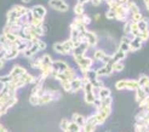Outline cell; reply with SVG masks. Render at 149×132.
<instances>
[{"mask_svg":"<svg viewBox=\"0 0 149 132\" xmlns=\"http://www.w3.org/2000/svg\"><path fill=\"white\" fill-rule=\"evenodd\" d=\"M114 86H115V90H118V91H123V90L136 91V89L139 87L137 79L136 80H133V79H120L115 83Z\"/></svg>","mask_w":149,"mask_h":132,"instance_id":"1","label":"cell"},{"mask_svg":"<svg viewBox=\"0 0 149 132\" xmlns=\"http://www.w3.org/2000/svg\"><path fill=\"white\" fill-rule=\"evenodd\" d=\"M73 60L78 64V67L80 68L81 73H84L88 69L92 68V65L95 63V60L92 57H87L86 55H79V56H73Z\"/></svg>","mask_w":149,"mask_h":132,"instance_id":"2","label":"cell"},{"mask_svg":"<svg viewBox=\"0 0 149 132\" xmlns=\"http://www.w3.org/2000/svg\"><path fill=\"white\" fill-rule=\"evenodd\" d=\"M49 5L58 12H67L69 10V5L65 0H49Z\"/></svg>","mask_w":149,"mask_h":132,"instance_id":"3","label":"cell"},{"mask_svg":"<svg viewBox=\"0 0 149 132\" xmlns=\"http://www.w3.org/2000/svg\"><path fill=\"white\" fill-rule=\"evenodd\" d=\"M113 63L114 61H110L106 64H102L100 68L96 69V73H97V76L101 78V76H110L113 74Z\"/></svg>","mask_w":149,"mask_h":132,"instance_id":"4","label":"cell"},{"mask_svg":"<svg viewBox=\"0 0 149 132\" xmlns=\"http://www.w3.org/2000/svg\"><path fill=\"white\" fill-rule=\"evenodd\" d=\"M29 10H31L33 17L39 18V19H44V18L46 17V13H47L46 9H45V7H44L42 5H35V6L31 7Z\"/></svg>","mask_w":149,"mask_h":132,"instance_id":"5","label":"cell"},{"mask_svg":"<svg viewBox=\"0 0 149 132\" xmlns=\"http://www.w3.org/2000/svg\"><path fill=\"white\" fill-rule=\"evenodd\" d=\"M84 39L88 42V45H90L91 49L92 47H96V46L98 45V36H97V34H96L93 31H87L84 34V36H83V40Z\"/></svg>","mask_w":149,"mask_h":132,"instance_id":"6","label":"cell"},{"mask_svg":"<svg viewBox=\"0 0 149 132\" xmlns=\"http://www.w3.org/2000/svg\"><path fill=\"white\" fill-rule=\"evenodd\" d=\"M90 45H88V42L84 39L83 41L80 42V45L78 47H74L73 49V52H72V56H79V55H86V52L88 50H90Z\"/></svg>","mask_w":149,"mask_h":132,"instance_id":"7","label":"cell"},{"mask_svg":"<svg viewBox=\"0 0 149 132\" xmlns=\"http://www.w3.org/2000/svg\"><path fill=\"white\" fill-rule=\"evenodd\" d=\"M68 67H69V64L62 60H56V61H54V63H52V69L57 73H63Z\"/></svg>","mask_w":149,"mask_h":132,"instance_id":"8","label":"cell"},{"mask_svg":"<svg viewBox=\"0 0 149 132\" xmlns=\"http://www.w3.org/2000/svg\"><path fill=\"white\" fill-rule=\"evenodd\" d=\"M143 46V41L139 36H135L131 42H130V52H136V51H139Z\"/></svg>","mask_w":149,"mask_h":132,"instance_id":"9","label":"cell"},{"mask_svg":"<svg viewBox=\"0 0 149 132\" xmlns=\"http://www.w3.org/2000/svg\"><path fill=\"white\" fill-rule=\"evenodd\" d=\"M70 84H72V92L77 93V92H79L81 89H83V78L81 76H75L70 81Z\"/></svg>","mask_w":149,"mask_h":132,"instance_id":"10","label":"cell"},{"mask_svg":"<svg viewBox=\"0 0 149 132\" xmlns=\"http://www.w3.org/2000/svg\"><path fill=\"white\" fill-rule=\"evenodd\" d=\"M26 72H27V69L24 67H22V65H19V64H16V65L12 67L10 74L13 76V79H17V78H21Z\"/></svg>","mask_w":149,"mask_h":132,"instance_id":"11","label":"cell"},{"mask_svg":"<svg viewBox=\"0 0 149 132\" xmlns=\"http://www.w3.org/2000/svg\"><path fill=\"white\" fill-rule=\"evenodd\" d=\"M38 52H40L39 49H38V45H35V44H32V45L29 46L26 51H23V52H22V55H23L26 58H28V60H29V58H33Z\"/></svg>","mask_w":149,"mask_h":132,"instance_id":"12","label":"cell"},{"mask_svg":"<svg viewBox=\"0 0 149 132\" xmlns=\"http://www.w3.org/2000/svg\"><path fill=\"white\" fill-rule=\"evenodd\" d=\"M52 101H55V98H54V96L50 93V92H47L46 90L44 91V93L41 94V96L39 97V106H45V104H49V103H51Z\"/></svg>","mask_w":149,"mask_h":132,"instance_id":"13","label":"cell"},{"mask_svg":"<svg viewBox=\"0 0 149 132\" xmlns=\"http://www.w3.org/2000/svg\"><path fill=\"white\" fill-rule=\"evenodd\" d=\"M19 51L17 49V46H15V47H11L9 50H6V55H5V58L7 61H12L15 60V58H17L19 56Z\"/></svg>","mask_w":149,"mask_h":132,"instance_id":"14","label":"cell"},{"mask_svg":"<svg viewBox=\"0 0 149 132\" xmlns=\"http://www.w3.org/2000/svg\"><path fill=\"white\" fill-rule=\"evenodd\" d=\"M39 70H40V74L45 78V79H47L49 76H51V73H52V64H45V63H42L41 64V67L39 68Z\"/></svg>","mask_w":149,"mask_h":132,"instance_id":"15","label":"cell"},{"mask_svg":"<svg viewBox=\"0 0 149 132\" xmlns=\"http://www.w3.org/2000/svg\"><path fill=\"white\" fill-rule=\"evenodd\" d=\"M97 113L101 114L104 119H108L109 115L111 114V106H101L98 109H97Z\"/></svg>","mask_w":149,"mask_h":132,"instance_id":"16","label":"cell"},{"mask_svg":"<svg viewBox=\"0 0 149 132\" xmlns=\"http://www.w3.org/2000/svg\"><path fill=\"white\" fill-rule=\"evenodd\" d=\"M12 9L16 11V13L21 18L23 16H26V15L29 12V9H28V7H26L24 5H15V6H12Z\"/></svg>","mask_w":149,"mask_h":132,"instance_id":"17","label":"cell"},{"mask_svg":"<svg viewBox=\"0 0 149 132\" xmlns=\"http://www.w3.org/2000/svg\"><path fill=\"white\" fill-rule=\"evenodd\" d=\"M111 56H113V61L114 62H116V61H124L126 58V56H127V52H125V51L118 49Z\"/></svg>","mask_w":149,"mask_h":132,"instance_id":"18","label":"cell"},{"mask_svg":"<svg viewBox=\"0 0 149 132\" xmlns=\"http://www.w3.org/2000/svg\"><path fill=\"white\" fill-rule=\"evenodd\" d=\"M72 118H73V121H75V122L78 124V125H79L80 127H83V126L85 125V124H86V118H85L84 115H81V114L74 113Z\"/></svg>","mask_w":149,"mask_h":132,"instance_id":"19","label":"cell"},{"mask_svg":"<svg viewBox=\"0 0 149 132\" xmlns=\"http://www.w3.org/2000/svg\"><path fill=\"white\" fill-rule=\"evenodd\" d=\"M148 96V94L146 93V91L143 90V87H138V89H136V91H135V101L137 102V103H138V102L139 101H142L143 98H146Z\"/></svg>","mask_w":149,"mask_h":132,"instance_id":"20","label":"cell"},{"mask_svg":"<svg viewBox=\"0 0 149 132\" xmlns=\"http://www.w3.org/2000/svg\"><path fill=\"white\" fill-rule=\"evenodd\" d=\"M74 15L75 16H83V15L85 13V4H81V3H77L75 5H74Z\"/></svg>","mask_w":149,"mask_h":132,"instance_id":"21","label":"cell"},{"mask_svg":"<svg viewBox=\"0 0 149 132\" xmlns=\"http://www.w3.org/2000/svg\"><path fill=\"white\" fill-rule=\"evenodd\" d=\"M108 96H111V91L110 89H108V87L106 86H102L98 89V92H97V97L98 98H104V97H108Z\"/></svg>","mask_w":149,"mask_h":132,"instance_id":"22","label":"cell"},{"mask_svg":"<svg viewBox=\"0 0 149 132\" xmlns=\"http://www.w3.org/2000/svg\"><path fill=\"white\" fill-rule=\"evenodd\" d=\"M62 44H63V47H64V50L67 51V53H68V56H69V55H72L73 49H74V41L69 38V39H67L65 41H62Z\"/></svg>","mask_w":149,"mask_h":132,"instance_id":"23","label":"cell"},{"mask_svg":"<svg viewBox=\"0 0 149 132\" xmlns=\"http://www.w3.org/2000/svg\"><path fill=\"white\" fill-rule=\"evenodd\" d=\"M126 7H127V10L130 12V15L132 13H136V12H141V9H139V6L135 3V1H132V0H130V1L126 4Z\"/></svg>","mask_w":149,"mask_h":132,"instance_id":"24","label":"cell"},{"mask_svg":"<svg viewBox=\"0 0 149 132\" xmlns=\"http://www.w3.org/2000/svg\"><path fill=\"white\" fill-rule=\"evenodd\" d=\"M96 97H97V96H96V94L93 93V91H92V92L84 93V101H85V103L88 104V106H92V104H93Z\"/></svg>","mask_w":149,"mask_h":132,"instance_id":"25","label":"cell"},{"mask_svg":"<svg viewBox=\"0 0 149 132\" xmlns=\"http://www.w3.org/2000/svg\"><path fill=\"white\" fill-rule=\"evenodd\" d=\"M54 50H55V52L58 53V55L68 56L67 51H65L64 47H63V44H62V42H56V44H54Z\"/></svg>","mask_w":149,"mask_h":132,"instance_id":"26","label":"cell"},{"mask_svg":"<svg viewBox=\"0 0 149 132\" xmlns=\"http://www.w3.org/2000/svg\"><path fill=\"white\" fill-rule=\"evenodd\" d=\"M106 51L104 50H102V49H97V50H95L93 51V56H92V58L95 61H97V62H101V60L102 58L106 56Z\"/></svg>","mask_w":149,"mask_h":132,"instance_id":"27","label":"cell"},{"mask_svg":"<svg viewBox=\"0 0 149 132\" xmlns=\"http://www.w3.org/2000/svg\"><path fill=\"white\" fill-rule=\"evenodd\" d=\"M29 65H31V68L33 69H38L41 67V64H42V61H41V57L39 58H36V60H33V58H29Z\"/></svg>","mask_w":149,"mask_h":132,"instance_id":"28","label":"cell"},{"mask_svg":"<svg viewBox=\"0 0 149 132\" xmlns=\"http://www.w3.org/2000/svg\"><path fill=\"white\" fill-rule=\"evenodd\" d=\"M96 129H97V125H95L92 122H86L85 125L81 127V132H95Z\"/></svg>","mask_w":149,"mask_h":132,"instance_id":"29","label":"cell"},{"mask_svg":"<svg viewBox=\"0 0 149 132\" xmlns=\"http://www.w3.org/2000/svg\"><path fill=\"white\" fill-rule=\"evenodd\" d=\"M63 73H64L65 78L68 79V80H70V81H72V80H73L74 78H75V76H78V75H77V72L74 70L73 68H70V67H68V68H67V69H65Z\"/></svg>","mask_w":149,"mask_h":132,"instance_id":"30","label":"cell"},{"mask_svg":"<svg viewBox=\"0 0 149 132\" xmlns=\"http://www.w3.org/2000/svg\"><path fill=\"white\" fill-rule=\"evenodd\" d=\"M137 81H138V85L141 87H144V86L149 85V76L146 74H141L139 78L137 79Z\"/></svg>","mask_w":149,"mask_h":132,"instance_id":"31","label":"cell"},{"mask_svg":"<svg viewBox=\"0 0 149 132\" xmlns=\"http://www.w3.org/2000/svg\"><path fill=\"white\" fill-rule=\"evenodd\" d=\"M11 81H13V76L10 74H6V75H1L0 76V85H6V84H9V83H11Z\"/></svg>","mask_w":149,"mask_h":132,"instance_id":"32","label":"cell"},{"mask_svg":"<svg viewBox=\"0 0 149 132\" xmlns=\"http://www.w3.org/2000/svg\"><path fill=\"white\" fill-rule=\"evenodd\" d=\"M81 127L78 125L75 121H69L68 129H67V132H80Z\"/></svg>","mask_w":149,"mask_h":132,"instance_id":"33","label":"cell"},{"mask_svg":"<svg viewBox=\"0 0 149 132\" xmlns=\"http://www.w3.org/2000/svg\"><path fill=\"white\" fill-rule=\"evenodd\" d=\"M61 84L62 89L65 91V92H72V84H70V80L65 79V80H62V81H59Z\"/></svg>","mask_w":149,"mask_h":132,"instance_id":"34","label":"cell"},{"mask_svg":"<svg viewBox=\"0 0 149 132\" xmlns=\"http://www.w3.org/2000/svg\"><path fill=\"white\" fill-rule=\"evenodd\" d=\"M124 69H125V64H124V62H121V61H116V62L113 63V72L120 73V72H123Z\"/></svg>","mask_w":149,"mask_h":132,"instance_id":"35","label":"cell"},{"mask_svg":"<svg viewBox=\"0 0 149 132\" xmlns=\"http://www.w3.org/2000/svg\"><path fill=\"white\" fill-rule=\"evenodd\" d=\"M34 78H35V76H34V75H32L31 73H28V72H26L24 74L21 76V79L23 80V81H24V83H26L27 85L32 84V83H33V80H34Z\"/></svg>","mask_w":149,"mask_h":132,"instance_id":"36","label":"cell"},{"mask_svg":"<svg viewBox=\"0 0 149 132\" xmlns=\"http://www.w3.org/2000/svg\"><path fill=\"white\" fill-rule=\"evenodd\" d=\"M137 26H138L139 32H144V31H147V29H149V22H146L142 18L139 22H137Z\"/></svg>","mask_w":149,"mask_h":132,"instance_id":"37","label":"cell"},{"mask_svg":"<svg viewBox=\"0 0 149 132\" xmlns=\"http://www.w3.org/2000/svg\"><path fill=\"white\" fill-rule=\"evenodd\" d=\"M39 94L36 93H31V96H29V103L32 106H39Z\"/></svg>","mask_w":149,"mask_h":132,"instance_id":"38","label":"cell"},{"mask_svg":"<svg viewBox=\"0 0 149 132\" xmlns=\"http://www.w3.org/2000/svg\"><path fill=\"white\" fill-rule=\"evenodd\" d=\"M131 24H132V21H131L130 18H127V19L124 22V28H123L124 34H129V33H131Z\"/></svg>","mask_w":149,"mask_h":132,"instance_id":"39","label":"cell"},{"mask_svg":"<svg viewBox=\"0 0 149 132\" xmlns=\"http://www.w3.org/2000/svg\"><path fill=\"white\" fill-rule=\"evenodd\" d=\"M142 18H143L142 12H136V13L130 15V19H131V21H133V22H139Z\"/></svg>","mask_w":149,"mask_h":132,"instance_id":"40","label":"cell"},{"mask_svg":"<svg viewBox=\"0 0 149 132\" xmlns=\"http://www.w3.org/2000/svg\"><path fill=\"white\" fill-rule=\"evenodd\" d=\"M41 61H42V63H45V64H52L54 63V60H52L51 55H49V53L42 55L41 56Z\"/></svg>","mask_w":149,"mask_h":132,"instance_id":"41","label":"cell"},{"mask_svg":"<svg viewBox=\"0 0 149 132\" xmlns=\"http://www.w3.org/2000/svg\"><path fill=\"white\" fill-rule=\"evenodd\" d=\"M84 91V93H87V92H92L93 91V85L91 84V81H88L86 84L83 85V89H81Z\"/></svg>","mask_w":149,"mask_h":132,"instance_id":"42","label":"cell"},{"mask_svg":"<svg viewBox=\"0 0 149 132\" xmlns=\"http://www.w3.org/2000/svg\"><path fill=\"white\" fill-rule=\"evenodd\" d=\"M31 24L33 27H41V26H44V19H39V18L33 17L31 19Z\"/></svg>","mask_w":149,"mask_h":132,"instance_id":"43","label":"cell"},{"mask_svg":"<svg viewBox=\"0 0 149 132\" xmlns=\"http://www.w3.org/2000/svg\"><path fill=\"white\" fill-rule=\"evenodd\" d=\"M118 49H120L123 51H125V52H130V44L127 42H125V41H120V44H119V47Z\"/></svg>","mask_w":149,"mask_h":132,"instance_id":"44","label":"cell"},{"mask_svg":"<svg viewBox=\"0 0 149 132\" xmlns=\"http://www.w3.org/2000/svg\"><path fill=\"white\" fill-rule=\"evenodd\" d=\"M68 125H69V120L64 118V119H62V120H61V122H59V129H61L62 131H65V132H67Z\"/></svg>","mask_w":149,"mask_h":132,"instance_id":"45","label":"cell"},{"mask_svg":"<svg viewBox=\"0 0 149 132\" xmlns=\"http://www.w3.org/2000/svg\"><path fill=\"white\" fill-rule=\"evenodd\" d=\"M111 104H113V98H111V96L102 98V106H111Z\"/></svg>","mask_w":149,"mask_h":132,"instance_id":"46","label":"cell"},{"mask_svg":"<svg viewBox=\"0 0 149 132\" xmlns=\"http://www.w3.org/2000/svg\"><path fill=\"white\" fill-rule=\"evenodd\" d=\"M115 11L114 10H110V9H108V11L106 12V18L107 19H115Z\"/></svg>","mask_w":149,"mask_h":132,"instance_id":"47","label":"cell"},{"mask_svg":"<svg viewBox=\"0 0 149 132\" xmlns=\"http://www.w3.org/2000/svg\"><path fill=\"white\" fill-rule=\"evenodd\" d=\"M139 38L142 39V41H148L149 40V29H147V31L144 32H141V35H139Z\"/></svg>","mask_w":149,"mask_h":132,"instance_id":"48","label":"cell"},{"mask_svg":"<svg viewBox=\"0 0 149 132\" xmlns=\"http://www.w3.org/2000/svg\"><path fill=\"white\" fill-rule=\"evenodd\" d=\"M46 47H47L46 41L40 40V41L38 42V49H39V51H45V50H46Z\"/></svg>","mask_w":149,"mask_h":132,"instance_id":"49","label":"cell"},{"mask_svg":"<svg viewBox=\"0 0 149 132\" xmlns=\"http://www.w3.org/2000/svg\"><path fill=\"white\" fill-rule=\"evenodd\" d=\"M83 18H84V23L86 24V26H88V24H91V22H92V18L88 16L87 13H84L83 15Z\"/></svg>","mask_w":149,"mask_h":132,"instance_id":"50","label":"cell"},{"mask_svg":"<svg viewBox=\"0 0 149 132\" xmlns=\"http://www.w3.org/2000/svg\"><path fill=\"white\" fill-rule=\"evenodd\" d=\"M96 109H98L101 106H102V99L101 98H98V97H96V99H95V102H93V104H92Z\"/></svg>","mask_w":149,"mask_h":132,"instance_id":"51","label":"cell"},{"mask_svg":"<svg viewBox=\"0 0 149 132\" xmlns=\"http://www.w3.org/2000/svg\"><path fill=\"white\" fill-rule=\"evenodd\" d=\"M106 0H90V3H91V5L92 6H100V5H102Z\"/></svg>","mask_w":149,"mask_h":132,"instance_id":"52","label":"cell"},{"mask_svg":"<svg viewBox=\"0 0 149 132\" xmlns=\"http://www.w3.org/2000/svg\"><path fill=\"white\" fill-rule=\"evenodd\" d=\"M6 62H7V60H6V58H0V70H1V69L5 67Z\"/></svg>","mask_w":149,"mask_h":132,"instance_id":"53","label":"cell"},{"mask_svg":"<svg viewBox=\"0 0 149 132\" xmlns=\"http://www.w3.org/2000/svg\"><path fill=\"white\" fill-rule=\"evenodd\" d=\"M115 1H116L119 5H126V4L130 1V0H115Z\"/></svg>","mask_w":149,"mask_h":132,"instance_id":"54","label":"cell"},{"mask_svg":"<svg viewBox=\"0 0 149 132\" xmlns=\"http://www.w3.org/2000/svg\"><path fill=\"white\" fill-rule=\"evenodd\" d=\"M7 131V129L4 126V125H1V124H0V132H6Z\"/></svg>","mask_w":149,"mask_h":132,"instance_id":"55","label":"cell"},{"mask_svg":"<svg viewBox=\"0 0 149 132\" xmlns=\"http://www.w3.org/2000/svg\"><path fill=\"white\" fill-rule=\"evenodd\" d=\"M93 19H95V21H100V19H101V15H100V13H97V15H95V17H93Z\"/></svg>","mask_w":149,"mask_h":132,"instance_id":"56","label":"cell"},{"mask_svg":"<svg viewBox=\"0 0 149 132\" xmlns=\"http://www.w3.org/2000/svg\"><path fill=\"white\" fill-rule=\"evenodd\" d=\"M77 3H81V4H86V3H90V0H77Z\"/></svg>","mask_w":149,"mask_h":132,"instance_id":"57","label":"cell"},{"mask_svg":"<svg viewBox=\"0 0 149 132\" xmlns=\"http://www.w3.org/2000/svg\"><path fill=\"white\" fill-rule=\"evenodd\" d=\"M21 1H22V3H23V4H29V3H31V1H32V0H21Z\"/></svg>","mask_w":149,"mask_h":132,"instance_id":"58","label":"cell"},{"mask_svg":"<svg viewBox=\"0 0 149 132\" xmlns=\"http://www.w3.org/2000/svg\"><path fill=\"white\" fill-rule=\"evenodd\" d=\"M144 5H146V9H147V10L149 11V1H148L147 4H144Z\"/></svg>","mask_w":149,"mask_h":132,"instance_id":"59","label":"cell"},{"mask_svg":"<svg viewBox=\"0 0 149 132\" xmlns=\"http://www.w3.org/2000/svg\"><path fill=\"white\" fill-rule=\"evenodd\" d=\"M146 131H149V124H147V125H146Z\"/></svg>","mask_w":149,"mask_h":132,"instance_id":"60","label":"cell"},{"mask_svg":"<svg viewBox=\"0 0 149 132\" xmlns=\"http://www.w3.org/2000/svg\"><path fill=\"white\" fill-rule=\"evenodd\" d=\"M148 1H149V0H143V3H144V4H147Z\"/></svg>","mask_w":149,"mask_h":132,"instance_id":"61","label":"cell"}]
</instances>
